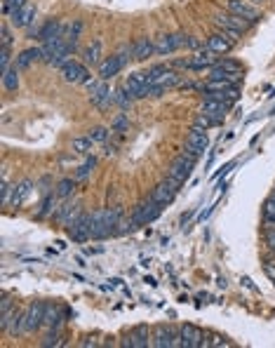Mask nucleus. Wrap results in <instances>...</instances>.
<instances>
[{"instance_id":"nucleus-45","label":"nucleus","mask_w":275,"mask_h":348,"mask_svg":"<svg viewBox=\"0 0 275 348\" xmlns=\"http://www.w3.org/2000/svg\"><path fill=\"white\" fill-rule=\"evenodd\" d=\"M266 242H268L270 250H275V228H268V231H266Z\"/></svg>"},{"instance_id":"nucleus-51","label":"nucleus","mask_w":275,"mask_h":348,"mask_svg":"<svg viewBox=\"0 0 275 348\" xmlns=\"http://www.w3.org/2000/svg\"><path fill=\"white\" fill-rule=\"evenodd\" d=\"M252 3H254V5H263V3H266V0H252Z\"/></svg>"},{"instance_id":"nucleus-9","label":"nucleus","mask_w":275,"mask_h":348,"mask_svg":"<svg viewBox=\"0 0 275 348\" xmlns=\"http://www.w3.org/2000/svg\"><path fill=\"white\" fill-rule=\"evenodd\" d=\"M153 346H158V348L181 346V336H179V332H174L172 327H158L155 334H153Z\"/></svg>"},{"instance_id":"nucleus-44","label":"nucleus","mask_w":275,"mask_h":348,"mask_svg":"<svg viewBox=\"0 0 275 348\" xmlns=\"http://www.w3.org/2000/svg\"><path fill=\"white\" fill-rule=\"evenodd\" d=\"M0 35H3V47H10V45H12V35H10V28L3 26V28H0Z\"/></svg>"},{"instance_id":"nucleus-16","label":"nucleus","mask_w":275,"mask_h":348,"mask_svg":"<svg viewBox=\"0 0 275 348\" xmlns=\"http://www.w3.org/2000/svg\"><path fill=\"white\" fill-rule=\"evenodd\" d=\"M90 235L92 238H108L111 231L103 221V210H96L90 214Z\"/></svg>"},{"instance_id":"nucleus-38","label":"nucleus","mask_w":275,"mask_h":348,"mask_svg":"<svg viewBox=\"0 0 275 348\" xmlns=\"http://www.w3.org/2000/svg\"><path fill=\"white\" fill-rule=\"evenodd\" d=\"M90 139L92 141H106L108 139V130L106 127H94V130H90Z\"/></svg>"},{"instance_id":"nucleus-41","label":"nucleus","mask_w":275,"mask_h":348,"mask_svg":"<svg viewBox=\"0 0 275 348\" xmlns=\"http://www.w3.org/2000/svg\"><path fill=\"white\" fill-rule=\"evenodd\" d=\"M52 205H54V198H52V195H47V198H45V203H42V207H40V212H38V217H47L49 212H52Z\"/></svg>"},{"instance_id":"nucleus-19","label":"nucleus","mask_w":275,"mask_h":348,"mask_svg":"<svg viewBox=\"0 0 275 348\" xmlns=\"http://www.w3.org/2000/svg\"><path fill=\"white\" fill-rule=\"evenodd\" d=\"M233 45H235V42L228 40V38L221 33V31L207 38V47L212 49V52H216V55H226V52H231V49H233Z\"/></svg>"},{"instance_id":"nucleus-50","label":"nucleus","mask_w":275,"mask_h":348,"mask_svg":"<svg viewBox=\"0 0 275 348\" xmlns=\"http://www.w3.org/2000/svg\"><path fill=\"white\" fill-rule=\"evenodd\" d=\"M242 282H245V287H249V289H256V287H254V282H252V280H249V278H242Z\"/></svg>"},{"instance_id":"nucleus-8","label":"nucleus","mask_w":275,"mask_h":348,"mask_svg":"<svg viewBox=\"0 0 275 348\" xmlns=\"http://www.w3.org/2000/svg\"><path fill=\"white\" fill-rule=\"evenodd\" d=\"M177 188H179V181H174V179L170 177L167 181H162V184H158L153 188L151 198L155 200V203H160V205H170L174 200V195H177Z\"/></svg>"},{"instance_id":"nucleus-42","label":"nucleus","mask_w":275,"mask_h":348,"mask_svg":"<svg viewBox=\"0 0 275 348\" xmlns=\"http://www.w3.org/2000/svg\"><path fill=\"white\" fill-rule=\"evenodd\" d=\"M263 214H266V217H275V193L263 203Z\"/></svg>"},{"instance_id":"nucleus-15","label":"nucleus","mask_w":275,"mask_h":348,"mask_svg":"<svg viewBox=\"0 0 275 348\" xmlns=\"http://www.w3.org/2000/svg\"><path fill=\"white\" fill-rule=\"evenodd\" d=\"M216 52H212V49L207 47H202V49H195V55H193V59H191V69L193 71H202V69H207V66H214L216 64Z\"/></svg>"},{"instance_id":"nucleus-29","label":"nucleus","mask_w":275,"mask_h":348,"mask_svg":"<svg viewBox=\"0 0 275 348\" xmlns=\"http://www.w3.org/2000/svg\"><path fill=\"white\" fill-rule=\"evenodd\" d=\"M3 85H5V89H10V92H14V89L19 87V73H17V66H14V69H7L5 73H3Z\"/></svg>"},{"instance_id":"nucleus-3","label":"nucleus","mask_w":275,"mask_h":348,"mask_svg":"<svg viewBox=\"0 0 275 348\" xmlns=\"http://www.w3.org/2000/svg\"><path fill=\"white\" fill-rule=\"evenodd\" d=\"M90 99L94 106L106 109L116 102V92H111V87L106 85V80H92L90 82Z\"/></svg>"},{"instance_id":"nucleus-5","label":"nucleus","mask_w":275,"mask_h":348,"mask_svg":"<svg viewBox=\"0 0 275 348\" xmlns=\"http://www.w3.org/2000/svg\"><path fill=\"white\" fill-rule=\"evenodd\" d=\"M62 78L66 82H76V85H78V82H87V85L92 82L87 66H85V64H80V62H73V59H71V62H66L62 66Z\"/></svg>"},{"instance_id":"nucleus-27","label":"nucleus","mask_w":275,"mask_h":348,"mask_svg":"<svg viewBox=\"0 0 275 348\" xmlns=\"http://www.w3.org/2000/svg\"><path fill=\"white\" fill-rule=\"evenodd\" d=\"M24 318H26V311H24V313H21V311H14L12 320H10V327H7V332L12 336L24 334Z\"/></svg>"},{"instance_id":"nucleus-48","label":"nucleus","mask_w":275,"mask_h":348,"mask_svg":"<svg viewBox=\"0 0 275 348\" xmlns=\"http://www.w3.org/2000/svg\"><path fill=\"white\" fill-rule=\"evenodd\" d=\"M80 346L87 348V346H96V339H85V341H80Z\"/></svg>"},{"instance_id":"nucleus-17","label":"nucleus","mask_w":275,"mask_h":348,"mask_svg":"<svg viewBox=\"0 0 275 348\" xmlns=\"http://www.w3.org/2000/svg\"><path fill=\"white\" fill-rule=\"evenodd\" d=\"M80 214H83V210H80L78 203H64V205L57 210V219H59L64 226H71Z\"/></svg>"},{"instance_id":"nucleus-40","label":"nucleus","mask_w":275,"mask_h":348,"mask_svg":"<svg viewBox=\"0 0 275 348\" xmlns=\"http://www.w3.org/2000/svg\"><path fill=\"white\" fill-rule=\"evenodd\" d=\"M10 69V47L0 49V73H5Z\"/></svg>"},{"instance_id":"nucleus-37","label":"nucleus","mask_w":275,"mask_h":348,"mask_svg":"<svg viewBox=\"0 0 275 348\" xmlns=\"http://www.w3.org/2000/svg\"><path fill=\"white\" fill-rule=\"evenodd\" d=\"M28 0H3V12H14V10H19L21 5H26Z\"/></svg>"},{"instance_id":"nucleus-1","label":"nucleus","mask_w":275,"mask_h":348,"mask_svg":"<svg viewBox=\"0 0 275 348\" xmlns=\"http://www.w3.org/2000/svg\"><path fill=\"white\" fill-rule=\"evenodd\" d=\"M127 55H132V47L120 49L118 55H113V57H108L106 62H101V66H99V80H108V78L120 73V71L125 69L127 59H130Z\"/></svg>"},{"instance_id":"nucleus-36","label":"nucleus","mask_w":275,"mask_h":348,"mask_svg":"<svg viewBox=\"0 0 275 348\" xmlns=\"http://www.w3.org/2000/svg\"><path fill=\"white\" fill-rule=\"evenodd\" d=\"M132 99H134V96L130 94V89H127V87L116 89V104H118V106H123V109H127V106L132 104Z\"/></svg>"},{"instance_id":"nucleus-12","label":"nucleus","mask_w":275,"mask_h":348,"mask_svg":"<svg viewBox=\"0 0 275 348\" xmlns=\"http://www.w3.org/2000/svg\"><path fill=\"white\" fill-rule=\"evenodd\" d=\"M193 165H195V160H191V158H177L172 163V167H170V177L174 179V181H179V184H184L186 179L191 177V172H193Z\"/></svg>"},{"instance_id":"nucleus-31","label":"nucleus","mask_w":275,"mask_h":348,"mask_svg":"<svg viewBox=\"0 0 275 348\" xmlns=\"http://www.w3.org/2000/svg\"><path fill=\"white\" fill-rule=\"evenodd\" d=\"M195 125H198V127H202V130H209V127H216V125H221V118H214V116H207V113H200V116L195 118Z\"/></svg>"},{"instance_id":"nucleus-43","label":"nucleus","mask_w":275,"mask_h":348,"mask_svg":"<svg viewBox=\"0 0 275 348\" xmlns=\"http://www.w3.org/2000/svg\"><path fill=\"white\" fill-rule=\"evenodd\" d=\"M125 127H127V116H118L116 120H113V130H116V132H123Z\"/></svg>"},{"instance_id":"nucleus-33","label":"nucleus","mask_w":275,"mask_h":348,"mask_svg":"<svg viewBox=\"0 0 275 348\" xmlns=\"http://www.w3.org/2000/svg\"><path fill=\"white\" fill-rule=\"evenodd\" d=\"M155 85H162L165 89L174 87V85H179V73H174V71H167L165 75H160L158 80H155Z\"/></svg>"},{"instance_id":"nucleus-47","label":"nucleus","mask_w":275,"mask_h":348,"mask_svg":"<svg viewBox=\"0 0 275 348\" xmlns=\"http://www.w3.org/2000/svg\"><path fill=\"white\" fill-rule=\"evenodd\" d=\"M263 224H266V231H268V228H275V217H266Z\"/></svg>"},{"instance_id":"nucleus-11","label":"nucleus","mask_w":275,"mask_h":348,"mask_svg":"<svg viewBox=\"0 0 275 348\" xmlns=\"http://www.w3.org/2000/svg\"><path fill=\"white\" fill-rule=\"evenodd\" d=\"M69 238L76 240V242H85L90 235V214H80V217L69 226Z\"/></svg>"},{"instance_id":"nucleus-24","label":"nucleus","mask_w":275,"mask_h":348,"mask_svg":"<svg viewBox=\"0 0 275 348\" xmlns=\"http://www.w3.org/2000/svg\"><path fill=\"white\" fill-rule=\"evenodd\" d=\"M42 59V47H28L17 57V69H28L33 62Z\"/></svg>"},{"instance_id":"nucleus-39","label":"nucleus","mask_w":275,"mask_h":348,"mask_svg":"<svg viewBox=\"0 0 275 348\" xmlns=\"http://www.w3.org/2000/svg\"><path fill=\"white\" fill-rule=\"evenodd\" d=\"M40 343H42V346H59V343H62V336H59L57 329H52V332H49V334L45 336Z\"/></svg>"},{"instance_id":"nucleus-35","label":"nucleus","mask_w":275,"mask_h":348,"mask_svg":"<svg viewBox=\"0 0 275 348\" xmlns=\"http://www.w3.org/2000/svg\"><path fill=\"white\" fill-rule=\"evenodd\" d=\"M212 69H221V71H228V73H238L240 69V64L233 62V59H216V64H214Z\"/></svg>"},{"instance_id":"nucleus-21","label":"nucleus","mask_w":275,"mask_h":348,"mask_svg":"<svg viewBox=\"0 0 275 348\" xmlns=\"http://www.w3.org/2000/svg\"><path fill=\"white\" fill-rule=\"evenodd\" d=\"M231 109V104L226 102H216V99H205L202 102V113H207V116H214V118H221L224 120V116H226V111Z\"/></svg>"},{"instance_id":"nucleus-46","label":"nucleus","mask_w":275,"mask_h":348,"mask_svg":"<svg viewBox=\"0 0 275 348\" xmlns=\"http://www.w3.org/2000/svg\"><path fill=\"white\" fill-rule=\"evenodd\" d=\"M186 47H191V49H200V42L195 40V38H186Z\"/></svg>"},{"instance_id":"nucleus-14","label":"nucleus","mask_w":275,"mask_h":348,"mask_svg":"<svg viewBox=\"0 0 275 348\" xmlns=\"http://www.w3.org/2000/svg\"><path fill=\"white\" fill-rule=\"evenodd\" d=\"M228 12L235 14V17H242V19H247L249 24H254L259 19V12H256L254 5H247L245 0H228Z\"/></svg>"},{"instance_id":"nucleus-6","label":"nucleus","mask_w":275,"mask_h":348,"mask_svg":"<svg viewBox=\"0 0 275 348\" xmlns=\"http://www.w3.org/2000/svg\"><path fill=\"white\" fill-rule=\"evenodd\" d=\"M148 85H151V80H148V73H130L127 75V80H125V87L130 89V94L134 96V99H144V96H148Z\"/></svg>"},{"instance_id":"nucleus-13","label":"nucleus","mask_w":275,"mask_h":348,"mask_svg":"<svg viewBox=\"0 0 275 348\" xmlns=\"http://www.w3.org/2000/svg\"><path fill=\"white\" fill-rule=\"evenodd\" d=\"M33 19H35V7L31 5V3H26V5H21L19 10L10 12V21H12V26H17V28H28Z\"/></svg>"},{"instance_id":"nucleus-32","label":"nucleus","mask_w":275,"mask_h":348,"mask_svg":"<svg viewBox=\"0 0 275 348\" xmlns=\"http://www.w3.org/2000/svg\"><path fill=\"white\" fill-rule=\"evenodd\" d=\"M94 165H96V160L94 158H90V160H85L80 167H78V172H76V181H85V179L90 177L92 174V170H94Z\"/></svg>"},{"instance_id":"nucleus-25","label":"nucleus","mask_w":275,"mask_h":348,"mask_svg":"<svg viewBox=\"0 0 275 348\" xmlns=\"http://www.w3.org/2000/svg\"><path fill=\"white\" fill-rule=\"evenodd\" d=\"M35 35H38V38H40L42 42L52 40V38H62V35H64V33H62V24L52 19V21H47V24H45V26H42Z\"/></svg>"},{"instance_id":"nucleus-26","label":"nucleus","mask_w":275,"mask_h":348,"mask_svg":"<svg viewBox=\"0 0 275 348\" xmlns=\"http://www.w3.org/2000/svg\"><path fill=\"white\" fill-rule=\"evenodd\" d=\"M62 322H64L62 308L57 306V304H47V308H45V325H47L49 329H57Z\"/></svg>"},{"instance_id":"nucleus-7","label":"nucleus","mask_w":275,"mask_h":348,"mask_svg":"<svg viewBox=\"0 0 275 348\" xmlns=\"http://www.w3.org/2000/svg\"><path fill=\"white\" fill-rule=\"evenodd\" d=\"M186 38H188V35H184V33L160 35L158 40H155V52H158V55H170L174 49L186 47Z\"/></svg>"},{"instance_id":"nucleus-20","label":"nucleus","mask_w":275,"mask_h":348,"mask_svg":"<svg viewBox=\"0 0 275 348\" xmlns=\"http://www.w3.org/2000/svg\"><path fill=\"white\" fill-rule=\"evenodd\" d=\"M151 336H148V329L146 327H137L134 332H132L127 339L123 341V346H130V348H146L151 346Z\"/></svg>"},{"instance_id":"nucleus-10","label":"nucleus","mask_w":275,"mask_h":348,"mask_svg":"<svg viewBox=\"0 0 275 348\" xmlns=\"http://www.w3.org/2000/svg\"><path fill=\"white\" fill-rule=\"evenodd\" d=\"M179 336H181V346L184 348H200L202 346V339H205V332L198 329L195 325H181Z\"/></svg>"},{"instance_id":"nucleus-28","label":"nucleus","mask_w":275,"mask_h":348,"mask_svg":"<svg viewBox=\"0 0 275 348\" xmlns=\"http://www.w3.org/2000/svg\"><path fill=\"white\" fill-rule=\"evenodd\" d=\"M99 59H101V40H94L90 45V47L85 49V64H99Z\"/></svg>"},{"instance_id":"nucleus-49","label":"nucleus","mask_w":275,"mask_h":348,"mask_svg":"<svg viewBox=\"0 0 275 348\" xmlns=\"http://www.w3.org/2000/svg\"><path fill=\"white\" fill-rule=\"evenodd\" d=\"M266 273H268L270 278L275 280V266H273V264H266Z\"/></svg>"},{"instance_id":"nucleus-22","label":"nucleus","mask_w":275,"mask_h":348,"mask_svg":"<svg viewBox=\"0 0 275 348\" xmlns=\"http://www.w3.org/2000/svg\"><path fill=\"white\" fill-rule=\"evenodd\" d=\"M151 55H155V42H151L148 38H141L132 45V57L134 59H148Z\"/></svg>"},{"instance_id":"nucleus-23","label":"nucleus","mask_w":275,"mask_h":348,"mask_svg":"<svg viewBox=\"0 0 275 348\" xmlns=\"http://www.w3.org/2000/svg\"><path fill=\"white\" fill-rule=\"evenodd\" d=\"M186 143L188 146H195V148L200 151H207V146H209V137H207V130H202V127H193L191 134H188V139H186Z\"/></svg>"},{"instance_id":"nucleus-30","label":"nucleus","mask_w":275,"mask_h":348,"mask_svg":"<svg viewBox=\"0 0 275 348\" xmlns=\"http://www.w3.org/2000/svg\"><path fill=\"white\" fill-rule=\"evenodd\" d=\"M71 148L76 153H90L92 151V139L90 137H76L71 141Z\"/></svg>"},{"instance_id":"nucleus-2","label":"nucleus","mask_w":275,"mask_h":348,"mask_svg":"<svg viewBox=\"0 0 275 348\" xmlns=\"http://www.w3.org/2000/svg\"><path fill=\"white\" fill-rule=\"evenodd\" d=\"M160 210H162V205H160V203H155L153 198L144 200V203H141V205H139L137 210H134V214H132V219H130V224H132V226L151 224L153 219H158Z\"/></svg>"},{"instance_id":"nucleus-18","label":"nucleus","mask_w":275,"mask_h":348,"mask_svg":"<svg viewBox=\"0 0 275 348\" xmlns=\"http://www.w3.org/2000/svg\"><path fill=\"white\" fill-rule=\"evenodd\" d=\"M31 191H33V181H31V179H24V181H19V184L14 186L10 205H12V207H21L24 203H26L28 195H31Z\"/></svg>"},{"instance_id":"nucleus-4","label":"nucleus","mask_w":275,"mask_h":348,"mask_svg":"<svg viewBox=\"0 0 275 348\" xmlns=\"http://www.w3.org/2000/svg\"><path fill=\"white\" fill-rule=\"evenodd\" d=\"M45 308L47 304H40V301H35L31 306L26 308V318H24V334H31L35 329L45 325Z\"/></svg>"},{"instance_id":"nucleus-34","label":"nucleus","mask_w":275,"mask_h":348,"mask_svg":"<svg viewBox=\"0 0 275 348\" xmlns=\"http://www.w3.org/2000/svg\"><path fill=\"white\" fill-rule=\"evenodd\" d=\"M73 188H76V179H64V181H59V186H57V195H59V198H69L71 193H73Z\"/></svg>"}]
</instances>
